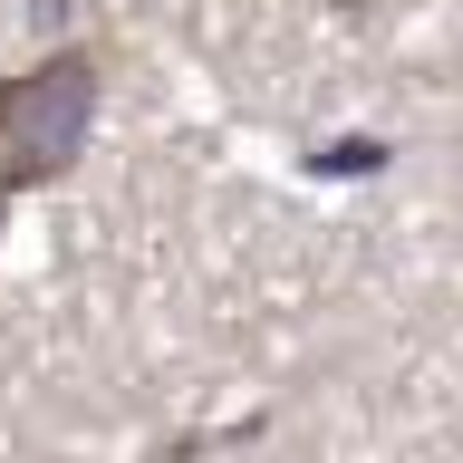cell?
Listing matches in <instances>:
<instances>
[{"mask_svg": "<svg viewBox=\"0 0 463 463\" xmlns=\"http://www.w3.org/2000/svg\"><path fill=\"white\" fill-rule=\"evenodd\" d=\"M87 126H97V58L58 49L20 78H0V184H49L78 165Z\"/></svg>", "mask_w": 463, "mask_h": 463, "instance_id": "1", "label": "cell"}]
</instances>
